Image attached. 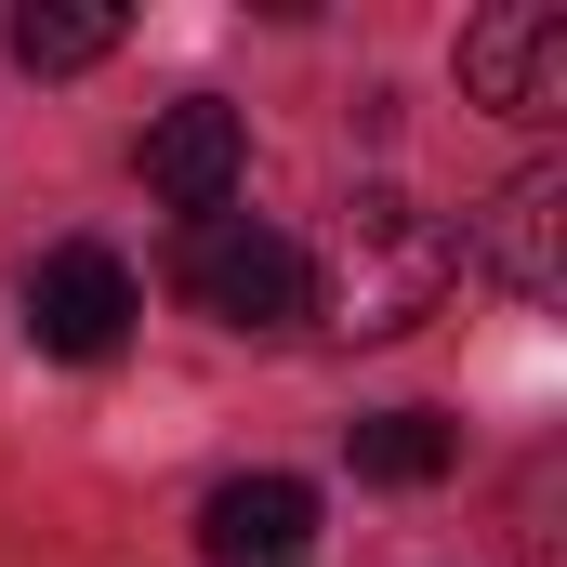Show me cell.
I'll return each mask as SVG.
<instances>
[{
  "label": "cell",
  "instance_id": "cell-9",
  "mask_svg": "<svg viewBox=\"0 0 567 567\" xmlns=\"http://www.w3.org/2000/svg\"><path fill=\"white\" fill-rule=\"evenodd\" d=\"M449 449H462V435L435 423V410H370V423H357V475H370V488H435Z\"/></svg>",
  "mask_w": 567,
  "mask_h": 567
},
{
  "label": "cell",
  "instance_id": "cell-4",
  "mask_svg": "<svg viewBox=\"0 0 567 567\" xmlns=\"http://www.w3.org/2000/svg\"><path fill=\"white\" fill-rule=\"evenodd\" d=\"M462 93L502 120H567V13L555 0H488L462 27Z\"/></svg>",
  "mask_w": 567,
  "mask_h": 567
},
{
  "label": "cell",
  "instance_id": "cell-7",
  "mask_svg": "<svg viewBox=\"0 0 567 567\" xmlns=\"http://www.w3.org/2000/svg\"><path fill=\"white\" fill-rule=\"evenodd\" d=\"M555 225H567V172H515V185L488 198V225H475V265L515 290V303H555V278H567Z\"/></svg>",
  "mask_w": 567,
  "mask_h": 567
},
{
  "label": "cell",
  "instance_id": "cell-3",
  "mask_svg": "<svg viewBox=\"0 0 567 567\" xmlns=\"http://www.w3.org/2000/svg\"><path fill=\"white\" fill-rule=\"evenodd\" d=\"M133 265L120 251H93V238H66V251H40L27 265V343L40 357H66V370H93V357H120L133 343Z\"/></svg>",
  "mask_w": 567,
  "mask_h": 567
},
{
  "label": "cell",
  "instance_id": "cell-5",
  "mask_svg": "<svg viewBox=\"0 0 567 567\" xmlns=\"http://www.w3.org/2000/svg\"><path fill=\"white\" fill-rule=\"evenodd\" d=\"M238 172H251V120L225 106V93H185V106H158L145 120V185L198 225V212H238Z\"/></svg>",
  "mask_w": 567,
  "mask_h": 567
},
{
  "label": "cell",
  "instance_id": "cell-2",
  "mask_svg": "<svg viewBox=\"0 0 567 567\" xmlns=\"http://www.w3.org/2000/svg\"><path fill=\"white\" fill-rule=\"evenodd\" d=\"M172 290L225 330H303V251L251 212H198L185 251H172Z\"/></svg>",
  "mask_w": 567,
  "mask_h": 567
},
{
  "label": "cell",
  "instance_id": "cell-8",
  "mask_svg": "<svg viewBox=\"0 0 567 567\" xmlns=\"http://www.w3.org/2000/svg\"><path fill=\"white\" fill-rule=\"evenodd\" d=\"M0 40H13V66H27V80H80V66H106V53H120V0H27Z\"/></svg>",
  "mask_w": 567,
  "mask_h": 567
},
{
  "label": "cell",
  "instance_id": "cell-1",
  "mask_svg": "<svg viewBox=\"0 0 567 567\" xmlns=\"http://www.w3.org/2000/svg\"><path fill=\"white\" fill-rule=\"evenodd\" d=\"M462 278V238L435 225L410 185H357L343 212H330V251L303 265V317L317 330H343V343H396V330H423L435 303Z\"/></svg>",
  "mask_w": 567,
  "mask_h": 567
},
{
  "label": "cell",
  "instance_id": "cell-6",
  "mask_svg": "<svg viewBox=\"0 0 567 567\" xmlns=\"http://www.w3.org/2000/svg\"><path fill=\"white\" fill-rule=\"evenodd\" d=\"M303 542H317V488L303 475H225L198 502V555L212 567H290Z\"/></svg>",
  "mask_w": 567,
  "mask_h": 567
}]
</instances>
